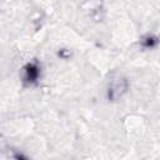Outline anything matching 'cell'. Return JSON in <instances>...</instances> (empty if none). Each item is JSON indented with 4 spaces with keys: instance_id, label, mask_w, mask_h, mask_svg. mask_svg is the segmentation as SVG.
<instances>
[{
    "instance_id": "cell-1",
    "label": "cell",
    "mask_w": 160,
    "mask_h": 160,
    "mask_svg": "<svg viewBox=\"0 0 160 160\" xmlns=\"http://www.w3.org/2000/svg\"><path fill=\"white\" fill-rule=\"evenodd\" d=\"M24 71H25L24 78H25V80H26L28 82H30V84L35 82V81L39 79V76H40V68H39V65H38L36 62H29V64L25 66Z\"/></svg>"
},
{
    "instance_id": "cell-2",
    "label": "cell",
    "mask_w": 160,
    "mask_h": 160,
    "mask_svg": "<svg viewBox=\"0 0 160 160\" xmlns=\"http://www.w3.org/2000/svg\"><path fill=\"white\" fill-rule=\"evenodd\" d=\"M142 44H144L145 48H152L156 44V39L152 38V36H148V38H145V40H144Z\"/></svg>"
}]
</instances>
